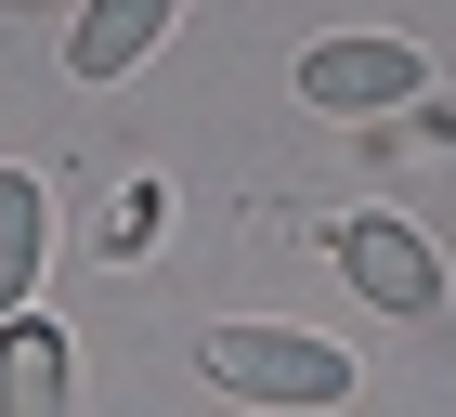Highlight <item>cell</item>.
<instances>
[{
    "mask_svg": "<svg viewBox=\"0 0 456 417\" xmlns=\"http://www.w3.org/2000/svg\"><path fill=\"white\" fill-rule=\"evenodd\" d=\"M339 274L365 287L379 313H404V326L444 313V248H430L404 208H352V222H339Z\"/></svg>",
    "mask_w": 456,
    "mask_h": 417,
    "instance_id": "obj_2",
    "label": "cell"
},
{
    "mask_svg": "<svg viewBox=\"0 0 456 417\" xmlns=\"http://www.w3.org/2000/svg\"><path fill=\"white\" fill-rule=\"evenodd\" d=\"M170 27H183V0H78V27H66V78H131L143 53H170Z\"/></svg>",
    "mask_w": 456,
    "mask_h": 417,
    "instance_id": "obj_5",
    "label": "cell"
},
{
    "mask_svg": "<svg viewBox=\"0 0 456 417\" xmlns=\"http://www.w3.org/2000/svg\"><path fill=\"white\" fill-rule=\"evenodd\" d=\"M0 417H78V339L53 313H0Z\"/></svg>",
    "mask_w": 456,
    "mask_h": 417,
    "instance_id": "obj_4",
    "label": "cell"
},
{
    "mask_svg": "<svg viewBox=\"0 0 456 417\" xmlns=\"http://www.w3.org/2000/svg\"><path fill=\"white\" fill-rule=\"evenodd\" d=\"M196 365H209V391H235V405H352V352L300 339V326H209Z\"/></svg>",
    "mask_w": 456,
    "mask_h": 417,
    "instance_id": "obj_1",
    "label": "cell"
},
{
    "mask_svg": "<svg viewBox=\"0 0 456 417\" xmlns=\"http://www.w3.org/2000/svg\"><path fill=\"white\" fill-rule=\"evenodd\" d=\"M430 92V53L418 39H314L300 53V104L314 118H391V104Z\"/></svg>",
    "mask_w": 456,
    "mask_h": 417,
    "instance_id": "obj_3",
    "label": "cell"
},
{
    "mask_svg": "<svg viewBox=\"0 0 456 417\" xmlns=\"http://www.w3.org/2000/svg\"><path fill=\"white\" fill-rule=\"evenodd\" d=\"M39 261H53V196L39 170H0V313L39 300Z\"/></svg>",
    "mask_w": 456,
    "mask_h": 417,
    "instance_id": "obj_6",
    "label": "cell"
}]
</instances>
